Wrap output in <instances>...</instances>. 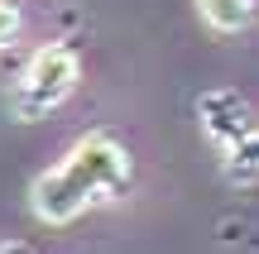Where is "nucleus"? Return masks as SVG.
Wrapping results in <instances>:
<instances>
[{
  "label": "nucleus",
  "instance_id": "nucleus-1",
  "mask_svg": "<svg viewBox=\"0 0 259 254\" xmlns=\"http://www.w3.org/2000/svg\"><path fill=\"white\" fill-rule=\"evenodd\" d=\"M130 178H135V163L130 149L115 134H87L77 139L53 168H44L29 187V207L44 226H67V221L87 216L92 207L125 197Z\"/></svg>",
  "mask_w": 259,
  "mask_h": 254
},
{
  "label": "nucleus",
  "instance_id": "nucleus-2",
  "mask_svg": "<svg viewBox=\"0 0 259 254\" xmlns=\"http://www.w3.org/2000/svg\"><path fill=\"white\" fill-rule=\"evenodd\" d=\"M77 77H82V63L67 43H44L24 67H19L15 86H10V115L15 120H44L53 115L67 96L77 91Z\"/></svg>",
  "mask_w": 259,
  "mask_h": 254
},
{
  "label": "nucleus",
  "instance_id": "nucleus-3",
  "mask_svg": "<svg viewBox=\"0 0 259 254\" xmlns=\"http://www.w3.org/2000/svg\"><path fill=\"white\" fill-rule=\"evenodd\" d=\"M197 120H202L206 139H211L221 154H235V149H240V144L259 130V125H254V111H250V101H245L240 91H231V86L202 91V101H197Z\"/></svg>",
  "mask_w": 259,
  "mask_h": 254
},
{
  "label": "nucleus",
  "instance_id": "nucleus-4",
  "mask_svg": "<svg viewBox=\"0 0 259 254\" xmlns=\"http://www.w3.org/2000/svg\"><path fill=\"white\" fill-rule=\"evenodd\" d=\"M197 10L216 34H240L254 24V0H197Z\"/></svg>",
  "mask_w": 259,
  "mask_h": 254
},
{
  "label": "nucleus",
  "instance_id": "nucleus-5",
  "mask_svg": "<svg viewBox=\"0 0 259 254\" xmlns=\"http://www.w3.org/2000/svg\"><path fill=\"white\" fill-rule=\"evenodd\" d=\"M226 173H231L235 182L259 178V130H254V134H250V139H245L235 154H226Z\"/></svg>",
  "mask_w": 259,
  "mask_h": 254
},
{
  "label": "nucleus",
  "instance_id": "nucleus-6",
  "mask_svg": "<svg viewBox=\"0 0 259 254\" xmlns=\"http://www.w3.org/2000/svg\"><path fill=\"white\" fill-rule=\"evenodd\" d=\"M19 34V10L10 5V0H0V48H10Z\"/></svg>",
  "mask_w": 259,
  "mask_h": 254
},
{
  "label": "nucleus",
  "instance_id": "nucleus-7",
  "mask_svg": "<svg viewBox=\"0 0 259 254\" xmlns=\"http://www.w3.org/2000/svg\"><path fill=\"white\" fill-rule=\"evenodd\" d=\"M0 254H34L29 245H19V240H10V245H0Z\"/></svg>",
  "mask_w": 259,
  "mask_h": 254
}]
</instances>
